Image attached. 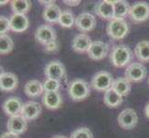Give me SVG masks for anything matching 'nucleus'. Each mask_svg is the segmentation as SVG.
Wrapping results in <instances>:
<instances>
[{
    "instance_id": "nucleus-1",
    "label": "nucleus",
    "mask_w": 149,
    "mask_h": 138,
    "mask_svg": "<svg viewBox=\"0 0 149 138\" xmlns=\"http://www.w3.org/2000/svg\"><path fill=\"white\" fill-rule=\"evenodd\" d=\"M132 53L127 45L119 44L112 48L110 54V61L116 67H123L131 62Z\"/></svg>"
},
{
    "instance_id": "nucleus-2",
    "label": "nucleus",
    "mask_w": 149,
    "mask_h": 138,
    "mask_svg": "<svg viewBox=\"0 0 149 138\" xmlns=\"http://www.w3.org/2000/svg\"><path fill=\"white\" fill-rule=\"evenodd\" d=\"M68 92L72 100L81 101L90 96V86L85 80L77 78L69 84Z\"/></svg>"
},
{
    "instance_id": "nucleus-3",
    "label": "nucleus",
    "mask_w": 149,
    "mask_h": 138,
    "mask_svg": "<svg viewBox=\"0 0 149 138\" xmlns=\"http://www.w3.org/2000/svg\"><path fill=\"white\" fill-rule=\"evenodd\" d=\"M129 32V26L123 19H113L107 27V33L112 40H121Z\"/></svg>"
},
{
    "instance_id": "nucleus-4",
    "label": "nucleus",
    "mask_w": 149,
    "mask_h": 138,
    "mask_svg": "<svg viewBox=\"0 0 149 138\" xmlns=\"http://www.w3.org/2000/svg\"><path fill=\"white\" fill-rule=\"evenodd\" d=\"M114 82L113 76L110 73L106 71L96 73L91 81V87L97 91H107L111 89L112 84Z\"/></svg>"
},
{
    "instance_id": "nucleus-5",
    "label": "nucleus",
    "mask_w": 149,
    "mask_h": 138,
    "mask_svg": "<svg viewBox=\"0 0 149 138\" xmlns=\"http://www.w3.org/2000/svg\"><path fill=\"white\" fill-rule=\"evenodd\" d=\"M146 66L140 63H132L125 70V78L130 82H141L146 78Z\"/></svg>"
},
{
    "instance_id": "nucleus-6",
    "label": "nucleus",
    "mask_w": 149,
    "mask_h": 138,
    "mask_svg": "<svg viewBox=\"0 0 149 138\" xmlns=\"http://www.w3.org/2000/svg\"><path fill=\"white\" fill-rule=\"evenodd\" d=\"M45 76L47 78L60 81L66 76V68L64 65L58 60L51 61L45 67Z\"/></svg>"
},
{
    "instance_id": "nucleus-7",
    "label": "nucleus",
    "mask_w": 149,
    "mask_h": 138,
    "mask_svg": "<svg viewBox=\"0 0 149 138\" xmlns=\"http://www.w3.org/2000/svg\"><path fill=\"white\" fill-rule=\"evenodd\" d=\"M118 122H119V125L123 129H133L138 122V116L135 111L132 109H126L122 111L118 116Z\"/></svg>"
},
{
    "instance_id": "nucleus-8",
    "label": "nucleus",
    "mask_w": 149,
    "mask_h": 138,
    "mask_svg": "<svg viewBox=\"0 0 149 138\" xmlns=\"http://www.w3.org/2000/svg\"><path fill=\"white\" fill-rule=\"evenodd\" d=\"M35 39L44 46L56 41V33L53 27L49 25H42L35 30Z\"/></svg>"
},
{
    "instance_id": "nucleus-9",
    "label": "nucleus",
    "mask_w": 149,
    "mask_h": 138,
    "mask_svg": "<svg viewBox=\"0 0 149 138\" xmlns=\"http://www.w3.org/2000/svg\"><path fill=\"white\" fill-rule=\"evenodd\" d=\"M130 17L134 22H143L149 18V5L146 2H137L132 5Z\"/></svg>"
},
{
    "instance_id": "nucleus-10",
    "label": "nucleus",
    "mask_w": 149,
    "mask_h": 138,
    "mask_svg": "<svg viewBox=\"0 0 149 138\" xmlns=\"http://www.w3.org/2000/svg\"><path fill=\"white\" fill-rule=\"evenodd\" d=\"M23 104L18 97H9L3 102L2 109L4 112L9 117L17 116L22 113Z\"/></svg>"
},
{
    "instance_id": "nucleus-11",
    "label": "nucleus",
    "mask_w": 149,
    "mask_h": 138,
    "mask_svg": "<svg viewBox=\"0 0 149 138\" xmlns=\"http://www.w3.org/2000/svg\"><path fill=\"white\" fill-rule=\"evenodd\" d=\"M96 24L95 18L90 13H81L75 19V26L81 32H88L94 30Z\"/></svg>"
},
{
    "instance_id": "nucleus-12",
    "label": "nucleus",
    "mask_w": 149,
    "mask_h": 138,
    "mask_svg": "<svg viewBox=\"0 0 149 138\" xmlns=\"http://www.w3.org/2000/svg\"><path fill=\"white\" fill-rule=\"evenodd\" d=\"M28 127V122L27 120L24 119L22 115H17L13 117H9L7 124V128L8 131L13 134L19 135L26 132Z\"/></svg>"
},
{
    "instance_id": "nucleus-13",
    "label": "nucleus",
    "mask_w": 149,
    "mask_h": 138,
    "mask_svg": "<svg viewBox=\"0 0 149 138\" xmlns=\"http://www.w3.org/2000/svg\"><path fill=\"white\" fill-rule=\"evenodd\" d=\"M109 53V46L107 43L100 42V41H96V42H93L91 44L90 48L88 50V56L89 58L95 61H99L104 59L107 55Z\"/></svg>"
},
{
    "instance_id": "nucleus-14",
    "label": "nucleus",
    "mask_w": 149,
    "mask_h": 138,
    "mask_svg": "<svg viewBox=\"0 0 149 138\" xmlns=\"http://www.w3.org/2000/svg\"><path fill=\"white\" fill-rule=\"evenodd\" d=\"M95 14L99 18L107 20H112L115 18L114 12V6H113L112 1H100L95 5Z\"/></svg>"
},
{
    "instance_id": "nucleus-15",
    "label": "nucleus",
    "mask_w": 149,
    "mask_h": 138,
    "mask_svg": "<svg viewBox=\"0 0 149 138\" xmlns=\"http://www.w3.org/2000/svg\"><path fill=\"white\" fill-rule=\"evenodd\" d=\"M42 112V107L36 101H28L23 104L22 110V115L27 121L36 120Z\"/></svg>"
},
{
    "instance_id": "nucleus-16",
    "label": "nucleus",
    "mask_w": 149,
    "mask_h": 138,
    "mask_svg": "<svg viewBox=\"0 0 149 138\" xmlns=\"http://www.w3.org/2000/svg\"><path fill=\"white\" fill-rule=\"evenodd\" d=\"M92 43H93V42H92L91 38L88 35L84 33H81V34L76 35L73 38L71 46H72V49L74 52L83 54V53L88 52Z\"/></svg>"
},
{
    "instance_id": "nucleus-17",
    "label": "nucleus",
    "mask_w": 149,
    "mask_h": 138,
    "mask_svg": "<svg viewBox=\"0 0 149 138\" xmlns=\"http://www.w3.org/2000/svg\"><path fill=\"white\" fill-rule=\"evenodd\" d=\"M10 30L14 32L20 33L25 32L29 27V19L26 15L13 14L9 18Z\"/></svg>"
},
{
    "instance_id": "nucleus-18",
    "label": "nucleus",
    "mask_w": 149,
    "mask_h": 138,
    "mask_svg": "<svg viewBox=\"0 0 149 138\" xmlns=\"http://www.w3.org/2000/svg\"><path fill=\"white\" fill-rule=\"evenodd\" d=\"M18 84V76L11 72H5L0 76V90L2 91H13L17 89Z\"/></svg>"
},
{
    "instance_id": "nucleus-19",
    "label": "nucleus",
    "mask_w": 149,
    "mask_h": 138,
    "mask_svg": "<svg viewBox=\"0 0 149 138\" xmlns=\"http://www.w3.org/2000/svg\"><path fill=\"white\" fill-rule=\"evenodd\" d=\"M43 103L48 110H56L62 105V98L58 91L44 92Z\"/></svg>"
},
{
    "instance_id": "nucleus-20",
    "label": "nucleus",
    "mask_w": 149,
    "mask_h": 138,
    "mask_svg": "<svg viewBox=\"0 0 149 138\" xmlns=\"http://www.w3.org/2000/svg\"><path fill=\"white\" fill-rule=\"evenodd\" d=\"M24 92L29 98H37L44 92L43 83L36 79L29 80L24 86Z\"/></svg>"
},
{
    "instance_id": "nucleus-21",
    "label": "nucleus",
    "mask_w": 149,
    "mask_h": 138,
    "mask_svg": "<svg viewBox=\"0 0 149 138\" xmlns=\"http://www.w3.org/2000/svg\"><path fill=\"white\" fill-rule=\"evenodd\" d=\"M62 13L60 8L56 4H53L45 8L43 12V18L45 21L49 23H58L60 15Z\"/></svg>"
},
{
    "instance_id": "nucleus-22",
    "label": "nucleus",
    "mask_w": 149,
    "mask_h": 138,
    "mask_svg": "<svg viewBox=\"0 0 149 138\" xmlns=\"http://www.w3.org/2000/svg\"><path fill=\"white\" fill-rule=\"evenodd\" d=\"M123 101L122 97L118 94L112 88L107 90L104 95V103L109 108H117Z\"/></svg>"
},
{
    "instance_id": "nucleus-23",
    "label": "nucleus",
    "mask_w": 149,
    "mask_h": 138,
    "mask_svg": "<svg viewBox=\"0 0 149 138\" xmlns=\"http://www.w3.org/2000/svg\"><path fill=\"white\" fill-rule=\"evenodd\" d=\"M111 88L121 97H124L130 93L132 85L130 81L127 80L125 78H118L114 80Z\"/></svg>"
},
{
    "instance_id": "nucleus-24",
    "label": "nucleus",
    "mask_w": 149,
    "mask_h": 138,
    "mask_svg": "<svg viewBox=\"0 0 149 138\" xmlns=\"http://www.w3.org/2000/svg\"><path fill=\"white\" fill-rule=\"evenodd\" d=\"M134 54L136 58L142 63L149 62V42L142 41L138 43L134 49Z\"/></svg>"
},
{
    "instance_id": "nucleus-25",
    "label": "nucleus",
    "mask_w": 149,
    "mask_h": 138,
    "mask_svg": "<svg viewBox=\"0 0 149 138\" xmlns=\"http://www.w3.org/2000/svg\"><path fill=\"white\" fill-rule=\"evenodd\" d=\"M114 6L115 18L114 19H124L127 15L130 14L131 7L128 2L120 0V1H112Z\"/></svg>"
},
{
    "instance_id": "nucleus-26",
    "label": "nucleus",
    "mask_w": 149,
    "mask_h": 138,
    "mask_svg": "<svg viewBox=\"0 0 149 138\" xmlns=\"http://www.w3.org/2000/svg\"><path fill=\"white\" fill-rule=\"evenodd\" d=\"M11 9L13 14L25 15L29 12L31 9V2L28 0H12L11 2Z\"/></svg>"
},
{
    "instance_id": "nucleus-27",
    "label": "nucleus",
    "mask_w": 149,
    "mask_h": 138,
    "mask_svg": "<svg viewBox=\"0 0 149 138\" xmlns=\"http://www.w3.org/2000/svg\"><path fill=\"white\" fill-rule=\"evenodd\" d=\"M75 19L72 11L70 9H65L60 15L58 24L63 28H71L75 24Z\"/></svg>"
},
{
    "instance_id": "nucleus-28",
    "label": "nucleus",
    "mask_w": 149,
    "mask_h": 138,
    "mask_svg": "<svg viewBox=\"0 0 149 138\" xmlns=\"http://www.w3.org/2000/svg\"><path fill=\"white\" fill-rule=\"evenodd\" d=\"M14 43L8 34L0 35V54H8L13 50Z\"/></svg>"
},
{
    "instance_id": "nucleus-29",
    "label": "nucleus",
    "mask_w": 149,
    "mask_h": 138,
    "mask_svg": "<svg viewBox=\"0 0 149 138\" xmlns=\"http://www.w3.org/2000/svg\"><path fill=\"white\" fill-rule=\"evenodd\" d=\"M93 133L86 127H81L72 132L70 138H93Z\"/></svg>"
},
{
    "instance_id": "nucleus-30",
    "label": "nucleus",
    "mask_w": 149,
    "mask_h": 138,
    "mask_svg": "<svg viewBox=\"0 0 149 138\" xmlns=\"http://www.w3.org/2000/svg\"><path fill=\"white\" fill-rule=\"evenodd\" d=\"M43 87H44V92L58 91L60 88V81L47 78L45 82L43 83Z\"/></svg>"
},
{
    "instance_id": "nucleus-31",
    "label": "nucleus",
    "mask_w": 149,
    "mask_h": 138,
    "mask_svg": "<svg viewBox=\"0 0 149 138\" xmlns=\"http://www.w3.org/2000/svg\"><path fill=\"white\" fill-rule=\"evenodd\" d=\"M10 30L9 19L5 16H0V35L6 34Z\"/></svg>"
},
{
    "instance_id": "nucleus-32",
    "label": "nucleus",
    "mask_w": 149,
    "mask_h": 138,
    "mask_svg": "<svg viewBox=\"0 0 149 138\" xmlns=\"http://www.w3.org/2000/svg\"><path fill=\"white\" fill-rule=\"evenodd\" d=\"M58 48H59V44L56 41L45 45V51L48 53H55L56 51H58Z\"/></svg>"
},
{
    "instance_id": "nucleus-33",
    "label": "nucleus",
    "mask_w": 149,
    "mask_h": 138,
    "mask_svg": "<svg viewBox=\"0 0 149 138\" xmlns=\"http://www.w3.org/2000/svg\"><path fill=\"white\" fill-rule=\"evenodd\" d=\"M0 138H19V135L13 134V133H10V132H5L1 135Z\"/></svg>"
},
{
    "instance_id": "nucleus-34",
    "label": "nucleus",
    "mask_w": 149,
    "mask_h": 138,
    "mask_svg": "<svg viewBox=\"0 0 149 138\" xmlns=\"http://www.w3.org/2000/svg\"><path fill=\"white\" fill-rule=\"evenodd\" d=\"M63 2H64L66 5H68V6H71V7L78 6V5L81 4V1H80V0H77V1H75V0H73V1H70V0H64Z\"/></svg>"
},
{
    "instance_id": "nucleus-35",
    "label": "nucleus",
    "mask_w": 149,
    "mask_h": 138,
    "mask_svg": "<svg viewBox=\"0 0 149 138\" xmlns=\"http://www.w3.org/2000/svg\"><path fill=\"white\" fill-rule=\"evenodd\" d=\"M39 2H40L41 4H42L43 6H45V8H47V7H49V6H51V5H53V4H56L55 1H43V0H40Z\"/></svg>"
},
{
    "instance_id": "nucleus-36",
    "label": "nucleus",
    "mask_w": 149,
    "mask_h": 138,
    "mask_svg": "<svg viewBox=\"0 0 149 138\" xmlns=\"http://www.w3.org/2000/svg\"><path fill=\"white\" fill-rule=\"evenodd\" d=\"M145 113H146V116L149 119V102L146 104V108H145Z\"/></svg>"
},
{
    "instance_id": "nucleus-37",
    "label": "nucleus",
    "mask_w": 149,
    "mask_h": 138,
    "mask_svg": "<svg viewBox=\"0 0 149 138\" xmlns=\"http://www.w3.org/2000/svg\"><path fill=\"white\" fill-rule=\"evenodd\" d=\"M8 3V0H5V1H0V6H5V5H7Z\"/></svg>"
},
{
    "instance_id": "nucleus-38",
    "label": "nucleus",
    "mask_w": 149,
    "mask_h": 138,
    "mask_svg": "<svg viewBox=\"0 0 149 138\" xmlns=\"http://www.w3.org/2000/svg\"><path fill=\"white\" fill-rule=\"evenodd\" d=\"M4 73H5L4 72V68L2 67V66H0V76H1Z\"/></svg>"
},
{
    "instance_id": "nucleus-39",
    "label": "nucleus",
    "mask_w": 149,
    "mask_h": 138,
    "mask_svg": "<svg viewBox=\"0 0 149 138\" xmlns=\"http://www.w3.org/2000/svg\"><path fill=\"white\" fill-rule=\"evenodd\" d=\"M53 138H66V137L65 136H62V135H56V136H55Z\"/></svg>"
},
{
    "instance_id": "nucleus-40",
    "label": "nucleus",
    "mask_w": 149,
    "mask_h": 138,
    "mask_svg": "<svg viewBox=\"0 0 149 138\" xmlns=\"http://www.w3.org/2000/svg\"><path fill=\"white\" fill-rule=\"evenodd\" d=\"M148 85H149V78H148Z\"/></svg>"
}]
</instances>
